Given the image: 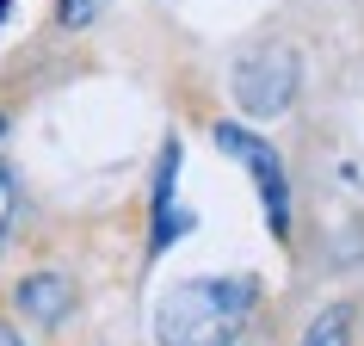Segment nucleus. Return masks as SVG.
<instances>
[{
    "label": "nucleus",
    "instance_id": "8",
    "mask_svg": "<svg viewBox=\"0 0 364 346\" xmlns=\"http://www.w3.org/2000/svg\"><path fill=\"white\" fill-rule=\"evenodd\" d=\"M6 229H13V173L0 167V241H6Z\"/></svg>",
    "mask_w": 364,
    "mask_h": 346
},
{
    "label": "nucleus",
    "instance_id": "7",
    "mask_svg": "<svg viewBox=\"0 0 364 346\" xmlns=\"http://www.w3.org/2000/svg\"><path fill=\"white\" fill-rule=\"evenodd\" d=\"M99 13V0H56V19L68 25V31H80V25H93Z\"/></svg>",
    "mask_w": 364,
    "mask_h": 346
},
{
    "label": "nucleus",
    "instance_id": "3",
    "mask_svg": "<svg viewBox=\"0 0 364 346\" xmlns=\"http://www.w3.org/2000/svg\"><path fill=\"white\" fill-rule=\"evenodd\" d=\"M216 149L253 173V186H259V204H266V223H272V235L284 241V235H290V179H284V154L272 149L266 136L241 130V124H216Z\"/></svg>",
    "mask_w": 364,
    "mask_h": 346
},
{
    "label": "nucleus",
    "instance_id": "4",
    "mask_svg": "<svg viewBox=\"0 0 364 346\" xmlns=\"http://www.w3.org/2000/svg\"><path fill=\"white\" fill-rule=\"evenodd\" d=\"M13 297H19V309H25L38 327H56L62 315L75 309V285H68L62 272H31V278H19Z\"/></svg>",
    "mask_w": 364,
    "mask_h": 346
},
{
    "label": "nucleus",
    "instance_id": "6",
    "mask_svg": "<svg viewBox=\"0 0 364 346\" xmlns=\"http://www.w3.org/2000/svg\"><path fill=\"white\" fill-rule=\"evenodd\" d=\"M303 346H352V303H333V309H321Z\"/></svg>",
    "mask_w": 364,
    "mask_h": 346
},
{
    "label": "nucleus",
    "instance_id": "2",
    "mask_svg": "<svg viewBox=\"0 0 364 346\" xmlns=\"http://www.w3.org/2000/svg\"><path fill=\"white\" fill-rule=\"evenodd\" d=\"M296 80H303V62L290 43H253L247 56H235V105L247 117H284L296 105Z\"/></svg>",
    "mask_w": 364,
    "mask_h": 346
},
{
    "label": "nucleus",
    "instance_id": "5",
    "mask_svg": "<svg viewBox=\"0 0 364 346\" xmlns=\"http://www.w3.org/2000/svg\"><path fill=\"white\" fill-rule=\"evenodd\" d=\"M173 167H179V142H167V149H161V173H154V248L179 241V229L192 223V216L173 211Z\"/></svg>",
    "mask_w": 364,
    "mask_h": 346
},
{
    "label": "nucleus",
    "instance_id": "1",
    "mask_svg": "<svg viewBox=\"0 0 364 346\" xmlns=\"http://www.w3.org/2000/svg\"><path fill=\"white\" fill-rule=\"evenodd\" d=\"M259 309V278H186L154 309V340L161 346H229L247 315Z\"/></svg>",
    "mask_w": 364,
    "mask_h": 346
},
{
    "label": "nucleus",
    "instance_id": "9",
    "mask_svg": "<svg viewBox=\"0 0 364 346\" xmlns=\"http://www.w3.org/2000/svg\"><path fill=\"white\" fill-rule=\"evenodd\" d=\"M0 346H25V340H19V334H13L6 322H0Z\"/></svg>",
    "mask_w": 364,
    "mask_h": 346
}]
</instances>
